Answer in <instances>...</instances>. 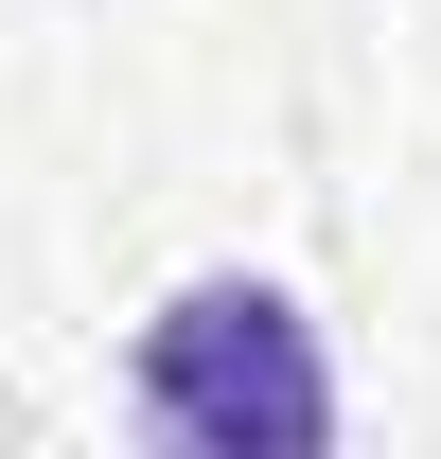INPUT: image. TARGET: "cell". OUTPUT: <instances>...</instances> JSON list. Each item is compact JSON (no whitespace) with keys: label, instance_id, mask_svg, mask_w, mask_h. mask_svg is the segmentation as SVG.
<instances>
[{"label":"cell","instance_id":"obj_1","mask_svg":"<svg viewBox=\"0 0 441 459\" xmlns=\"http://www.w3.org/2000/svg\"><path fill=\"white\" fill-rule=\"evenodd\" d=\"M142 424L195 459H300V442H335V353L282 283L212 265V283H177L142 318Z\"/></svg>","mask_w":441,"mask_h":459}]
</instances>
